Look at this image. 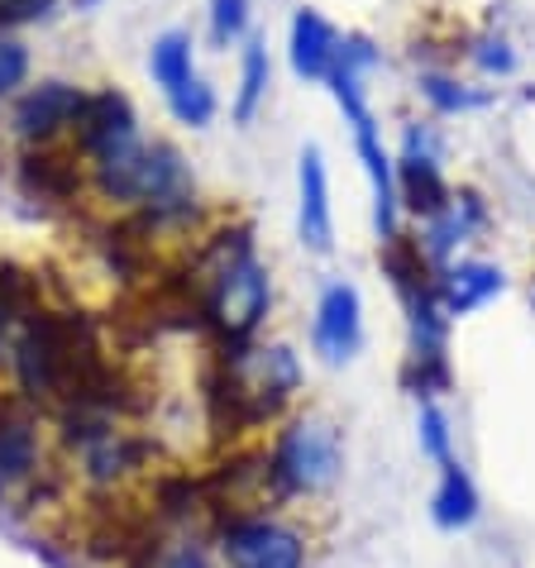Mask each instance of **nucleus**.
<instances>
[{
	"label": "nucleus",
	"mask_w": 535,
	"mask_h": 568,
	"mask_svg": "<svg viewBox=\"0 0 535 568\" xmlns=\"http://www.w3.org/2000/svg\"><path fill=\"white\" fill-rule=\"evenodd\" d=\"M82 110H87V97L77 87L39 82L20 105H14V130H20L24 139H49V134L62 130V124L82 120Z\"/></svg>",
	"instance_id": "7"
},
{
	"label": "nucleus",
	"mask_w": 535,
	"mask_h": 568,
	"mask_svg": "<svg viewBox=\"0 0 535 568\" xmlns=\"http://www.w3.org/2000/svg\"><path fill=\"white\" fill-rule=\"evenodd\" d=\"M402 182H406V201H412L416 211H426V215L445 211L450 192H445V182H440V172H435L431 158H416V153L406 158V163H402Z\"/></svg>",
	"instance_id": "14"
},
{
	"label": "nucleus",
	"mask_w": 535,
	"mask_h": 568,
	"mask_svg": "<svg viewBox=\"0 0 535 568\" xmlns=\"http://www.w3.org/2000/svg\"><path fill=\"white\" fill-rule=\"evenodd\" d=\"M149 68H153V77H159V87L172 97L186 77H196L192 72V39H186L182 29H168V34H159V39H153V53H149Z\"/></svg>",
	"instance_id": "13"
},
{
	"label": "nucleus",
	"mask_w": 535,
	"mask_h": 568,
	"mask_svg": "<svg viewBox=\"0 0 535 568\" xmlns=\"http://www.w3.org/2000/svg\"><path fill=\"white\" fill-rule=\"evenodd\" d=\"M77 6H82V10H91V6H97V0H77Z\"/></svg>",
	"instance_id": "25"
},
{
	"label": "nucleus",
	"mask_w": 535,
	"mask_h": 568,
	"mask_svg": "<svg viewBox=\"0 0 535 568\" xmlns=\"http://www.w3.org/2000/svg\"><path fill=\"white\" fill-rule=\"evenodd\" d=\"M168 105H172V115H178L182 124L201 130V124H211V115H215V91L201 82V77H186V82L168 97Z\"/></svg>",
	"instance_id": "16"
},
{
	"label": "nucleus",
	"mask_w": 535,
	"mask_h": 568,
	"mask_svg": "<svg viewBox=\"0 0 535 568\" xmlns=\"http://www.w3.org/2000/svg\"><path fill=\"white\" fill-rule=\"evenodd\" d=\"M77 134H82V149L91 158H105V153H120V149L139 144L134 110L120 91H97V97H87V110H82V120H77Z\"/></svg>",
	"instance_id": "6"
},
{
	"label": "nucleus",
	"mask_w": 535,
	"mask_h": 568,
	"mask_svg": "<svg viewBox=\"0 0 535 568\" xmlns=\"http://www.w3.org/2000/svg\"><path fill=\"white\" fill-rule=\"evenodd\" d=\"M344 468V445L330 416H296L287 430L277 435L273 459H268V478H273L277 497H321L335 487Z\"/></svg>",
	"instance_id": "1"
},
{
	"label": "nucleus",
	"mask_w": 535,
	"mask_h": 568,
	"mask_svg": "<svg viewBox=\"0 0 535 568\" xmlns=\"http://www.w3.org/2000/svg\"><path fill=\"white\" fill-rule=\"evenodd\" d=\"M302 387V363L287 344H268V349H234L230 377H225V397L234 412H244V420L273 416L292 392Z\"/></svg>",
	"instance_id": "3"
},
{
	"label": "nucleus",
	"mask_w": 535,
	"mask_h": 568,
	"mask_svg": "<svg viewBox=\"0 0 535 568\" xmlns=\"http://www.w3.org/2000/svg\"><path fill=\"white\" fill-rule=\"evenodd\" d=\"M249 24V0H211V39L230 43L240 39Z\"/></svg>",
	"instance_id": "17"
},
{
	"label": "nucleus",
	"mask_w": 535,
	"mask_h": 568,
	"mask_svg": "<svg viewBox=\"0 0 535 568\" xmlns=\"http://www.w3.org/2000/svg\"><path fill=\"white\" fill-rule=\"evenodd\" d=\"M39 468V435L20 416H0V493L34 478Z\"/></svg>",
	"instance_id": "10"
},
{
	"label": "nucleus",
	"mask_w": 535,
	"mask_h": 568,
	"mask_svg": "<svg viewBox=\"0 0 535 568\" xmlns=\"http://www.w3.org/2000/svg\"><path fill=\"white\" fill-rule=\"evenodd\" d=\"M268 302H273V287H268L263 263L254 258V248L240 240L230 254H220L215 273L206 277V321L230 344H244L263 325Z\"/></svg>",
	"instance_id": "2"
},
{
	"label": "nucleus",
	"mask_w": 535,
	"mask_h": 568,
	"mask_svg": "<svg viewBox=\"0 0 535 568\" xmlns=\"http://www.w3.org/2000/svg\"><path fill=\"white\" fill-rule=\"evenodd\" d=\"M426 97H431V101H440L445 110L474 105V97H464V91H450V82H440V77H431V82H426Z\"/></svg>",
	"instance_id": "22"
},
{
	"label": "nucleus",
	"mask_w": 535,
	"mask_h": 568,
	"mask_svg": "<svg viewBox=\"0 0 535 568\" xmlns=\"http://www.w3.org/2000/svg\"><path fill=\"white\" fill-rule=\"evenodd\" d=\"M225 568H306L311 545L306 535L282 516H234L215 535Z\"/></svg>",
	"instance_id": "4"
},
{
	"label": "nucleus",
	"mask_w": 535,
	"mask_h": 568,
	"mask_svg": "<svg viewBox=\"0 0 535 568\" xmlns=\"http://www.w3.org/2000/svg\"><path fill=\"white\" fill-rule=\"evenodd\" d=\"M302 244L325 254L330 244V182H325V158L316 144L302 149Z\"/></svg>",
	"instance_id": "9"
},
{
	"label": "nucleus",
	"mask_w": 535,
	"mask_h": 568,
	"mask_svg": "<svg viewBox=\"0 0 535 568\" xmlns=\"http://www.w3.org/2000/svg\"><path fill=\"white\" fill-rule=\"evenodd\" d=\"M6 335H10V306L0 302V358H10V354H6Z\"/></svg>",
	"instance_id": "24"
},
{
	"label": "nucleus",
	"mask_w": 535,
	"mask_h": 568,
	"mask_svg": "<svg viewBox=\"0 0 535 568\" xmlns=\"http://www.w3.org/2000/svg\"><path fill=\"white\" fill-rule=\"evenodd\" d=\"M268 49L254 39L244 49V68H240V101H234V120L240 124H249L254 120V110H259V101H263V91H268Z\"/></svg>",
	"instance_id": "15"
},
{
	"label": "nucleus",
	"mask_w": 535,
	"mask_h": 568,
	"mask_svg": "<svg viewBox=\"0 0 535 568\" xmlns=\"http://www.w3.org/2000/svg\"><path fill=\"white\" fill-rule=\"evenodd\" d=\"M53 0H0V20H34Z\"/></svg>",
	"instance_id": "21"
},
{
	"label": "nucleus",
	"mask_w": 535,
	"mask_h": 568,
	"mask_svg": "<svg viewBox=\"0 0 535 568\" xmlns=\"http://www.w3.org/2000/svg\"><path fill=\"white\" fill-rule=\"evenodd\" d=\"M153 568H215V564H211V555L201 545H186L182 540V545H168L163 555L153 559Z\"/></svg>",
	"instance_id": "20"
},
{
	"label": "nucleus",
	"mask_w": 535,
	"mask_h": 568,
	"mask_svg": "<svg viewBox=\"0 0 535 568\" xmlns=\"http://www.w3.org/2000/svg\"><path fill=\"white\" fill-rule=\"evenodd\" d=\"M421 449H426L440 468L454 464V454H450V425H445V416H440V406H426V412H421Z\"/></svg>",
	"instance_id": "19"
},
{
	"label": "nucleus",
	"mask_w": 535,
	"mask_h": 568,
	"mask_svg": "<svg viewBox=\"0 0 535 568\" xmlns=\"http://www.w3.org/2000/svg\"><path fill=\"white\" fill-rule=\"evenodd\" d=\"M359 339H364V306L350 282H330L316 311V354L325 363H344L354 358Z\"/></svg>",
	"instance_id": "5"
},
{
	"label": "nucleus",
	"mask_w": 535,
	"mask_h": 568,
	"mask_svg": "<svg viewBox=\"0 0 535 568\" xmlns=\"http://www.w3.org/2000/svg\"><path fill=\"white\" fill-rule=\"evenodd\" d=\"M493 292H502V273H497V267L464 263V267H454L450 282H445V311L464 315V311H474L478 302H487Z\"/></svg>",
	"instance_id": "12"
},
{
	"label": "nucleus",
	"mask_w": 535,
	"mask_h": 568,
	"mask_svg": "<svg viewBox=\"0 0 535 568\" xmlns=\"http://www.w3.org/2000/svg\"><path fill=\"white\" fill-rule=\"evenodd\" d=\"M335 62H340L335 29H330L316 10H296V20H292V68H296V77L321 82V77L335 72Z\"/></svg>",
	"instance_id": "8"
},
{
	"label": "nucleus",
	"mask_w": 535,
	"mask_h": 568,
	"mask_svg": "<svg viewBox=\"0 0 535 568\" xmlns=\"http://www.w3.org/2000/svg\"><path fill=\"white\" fill-rule=\"evenodd\" d=\"M431 516H435V526H445V530H460V526H468V520L478 516V493H474V483H468V473L460 464L440 468V487L431 497Z\"/></svg>",
	"instance_id": "11"
},
{
	"label": "nucleus",
	"mask_w": 535,
	"mask_h": 568,
	"mask_svg": "<svg viewBox=\"0 0 535 568\" xmlns=\"http://www.w3.org/2000/svg\"><path fill=\"white\" fill-rule=\"evenodd\" d=\"M24 77H29V49L20 39L0 34V97H10L14 87H24Z\"/></svg>",
	"instance_id": "18"
},
{
	"label": "nucleus",
	"mask_w": 535,
	"mask_h": 568,
	"mask_svg": "<svg viewBox=\"0 0 535 568\" xmlns=\"http://www.w3.org/2000/svg\"><path fill=\"white\" fill-rule=\"evenodd\" d=\"M478 62H483V68H487V72H512V62H516V58H512V49H507V43H502V39H497V43H483V53H478Z\"/></svg>",
	"instance_id": "23"
}]
</instances>
